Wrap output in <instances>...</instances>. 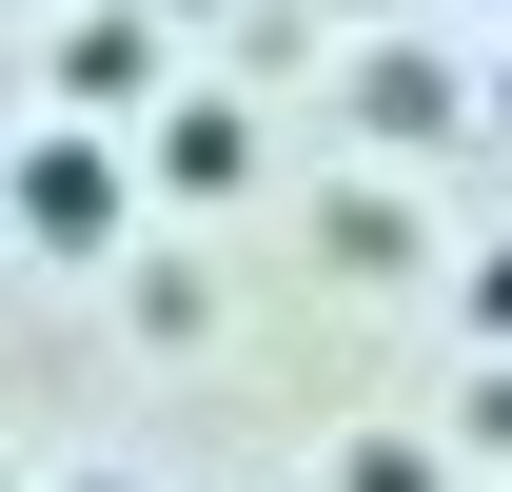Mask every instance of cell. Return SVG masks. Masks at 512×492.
I'll return each mask as SVG.
<instances>
[{"label":"cell","instance_id":"1","mask_svg":"<svg viewBox=\"0 0 512 492\" xmlns=\"http://www.w3.org/2000/svg\"><path fill=\"white\" fill-rule=\"evenodd\" d=\"M0 197H20V237H40V256H99V237L138 217V178L99 158V138H40V158H20Z\"/></svg>","mask_w":512,"mask_h":492},{"label":"cell","instance_id":"2","mask_svg":"<svg viewBox=\"0 0 512 492\" xmlns=\"http://www.w3.org/2000/svg\"><path fill=\"white\" fill-rule=\"evenodd\" d=\"M158 178L178 197H256V119L237 99H178V119H158Z\"/></svg>","mask_w":512,"mask_h":492},{"label":"cell","instance_id":"3","mask_svg":"<svg viewBox=\"0 0 512 492\" xmlns=\"http://www.w3.org/2000/svg\"><path fill=\"white\" fill-rule=\"evenodd\" d=\"M60 99H158V20H60Z\"/></svg>","mask_w":512,"mask_h":492},{"label":"cell","instance_id":"4","mask_svg":"<svg viewBox=\"0 0 512 492\" xmlns=\"http://www.w3.org/2000/svg\"><path fill=\"white\" fill-rule=\"evenodd\" d=\"M335 492H434V453H414V433H355V453H335Z\"/></svg>","mask_w":512,"mask_h":492},{"label":"cell","instance_id":"5","mask_svg":"<svg viewBox=\"0 0 512 492\" xmlns=\"http://www.w3.org/2000/svg\"><path fill=\"white\" fill-rule=\"evenodd\" d=\"M79 492H119V473H79Z\"/></svg>","mask_w":512,"mask_h":492}]
</instances>
